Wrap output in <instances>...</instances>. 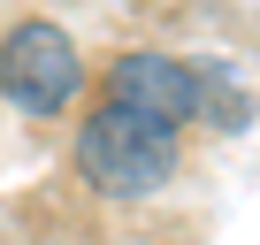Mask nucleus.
<instances>
[{
  "label": "nucleus",
  "instance_id": "nucleus-3",
  "mask_svg": "<svg viewBox=\"0 0 260 245\" xmlns=\"http://www.w3.org/2000/svg\"><path fill=\"white\" fill-rule=\"evenodd\" d=\"M207 100V69L184 62V54H161V46H130L107 62V107H130L161 122V131H184Z\"/></svg>",
  "mask_w": 260,
  "mask_h": 245
},
{
  "label": "nucleus",
  "instance_id": "nucleus-1",
  "mask_svg": "<svg viewBox=\"0 0 260 245\" xmlns=\"http://www.w3.org/2000/svg\"><path fill=\"white\" fill-rule=\"evenodd\" d=\"M176 169H184V131H161L107 100L77 122V176L100 199H153L176 184Z\"/></svg>",
  "mask_w": 260,
  "mask_h": 245
},
{
  "label": "nucleus",
  "instance_id": "nucleus-2",
  "mask_svg": "<svg viewBox=\"0 0 260 245\" xmlns=\"http://www.w3.org/2000/svg\"><path fill=\"white\" fill-rule=\"evenodd\" d=\"M0 92H8L23 115H61V107H77V92H84V54H77V39H69L61 23H46V16L8 23V31H0Z\"/></svg>",
  "mask_w": 260,
  "mask_h": 245
}]
</instances>
